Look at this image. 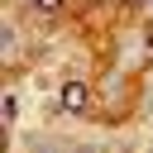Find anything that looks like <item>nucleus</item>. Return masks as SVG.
Instances as JSON below:
<instances>
[{"label":"nucleus","instance_id":"1","mask_svg":"<svg viewBox=\"0 0 153 153\" xmlns=\"http://www.w3.org/2000/svg\"><path fill=\"white\" fill-rule=\"evenodd\" d=\"M86 100H91V86H86L81 76H67L62 91H57V110H62V115H81Z\"/></svg>","mask_w":153,"mask_h":153},{"label":"nucleus","instance_id":"2","mask_svg":"<svg viewBox=\"0 0 153 153\" xmlns=\"http://www.w3.org/2000/svg\"><path fill=\"white\" fill-rule=\"evenodd\" d=\"M62 5H67V0H33V10H38V14H57Z\"/></svg>","mask_w":153,"mask_h":153},{"label":"nucleus","instance_id":"3","mask_svg":"<svg viewBox=\"0 0 153 153\" xmlns=\"http://www.w3.org/2000/svg\"><path fill=\"white\" fill-rule=\"evenodd\" d=\"M0 110H5V120H14V110H19V100H14L10 91H5V100H0Z\"/></svg>","mask_w":153,"mask_h":153},{"label":"nucleus","instance_id":"4","mask_svg":"<svg viewBox=\"0 0 153 153\" xmlns=\"http://www.w3.org/2000/svg\"><path fill=\"white\" fill-rule=\"evenodd\" d=\"M129 5H148V0H129Z\"/></svg>","mask_w":153,"mask_h":153}]
</instances>
